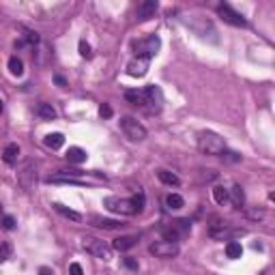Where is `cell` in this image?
<instances>
[{
    "instance_id": "1",
    "label": "cell",
    "mask_w": 275,
    "mask_h": 275,
    "mask_svg": "<svg viewBox=\"0 0 275 275\" xmlns=\"http://www.w3.org/2000/svg\"><path fill=\"white\" fill-rule=\"evenodd\" d=\"M104 207L108 211H112V213L116 215H135V213H140V211L144 209V194L140 191L138 196L133 198H116V196H108L104 198Z\"/></svg>"
},
{
    "instance_id": "2",
    "label": "cell",
    "mask_w": 275,
    "mask_h": 275,
    "mask_svg": "<svg viewBox=\"0 0 275 275\" xmlns=\"http://www.w3.org/2000/svg\"><path fill=\"white\" fill-rule=\"evenodd\" d=\"M198 151L202 155L217 157V155H222L226 151V142H224V138L215 131H200L198 133Z\"/></svg>"
},
{
    "instance_id": "3",
    "label": "cell",
    "mask_w": 275,
    "mask_h": 275,
    "mask_svg": "<svg viewBox=\"0 0 275 275\" xmlns=\"http://www.w3.org/2000/svg\"><path fill=\"white\" fill-rule=\"evenodd\" d=\"M82 247H84L90 256H95V258L104 260V262L112 258V247L104 243L101 239H95V236H84V239H82Z\"/></svg>"
},
{
    "instance_id": "4",
    "label": "cell",
    "mask_w": 275,
    "mask_h": 275,
    "mask_svg": "<svg viewBox=\"0 0 275 275\" xmlns=\"http://www.w3.org/2000/svg\"><path fill=\"white\" fill-rule=\"evenodd\" d=\"M17 183L24 191H30L37 183V163L32 159L22 161V166L17 168Z\"/></svg>"
},
{
    "instance_id": "5",
    "label": "cell",
    "mask_w": 275,
    "mask_h": 275,
    "mask_svg": "<svg viewBox=\"0 0 275 275\" xmlns=\"http://www.w3.org/2000/svg\"><path fill=\"white\" fill-rule=\"evenodd\" d=\"M121 129L131 142H142L146 138V127L133 116H123L121 118Z\"/></svg>"
},
{
    "instance_id": "6",
    "label": "cell",
    "mask_w": 275,
    "mask_h": 275,
    "mask_svg": "<svg viewBox=\"0 0 275 275\" xmlns=\"http://www.w3.org/2000/svg\"><path fill=\"white\" fill-rule=\"evenodd\" d=\"M159 48H161V39L157 35H151V37H146V39H140L133 43L135 56H144V58H153L155 54L159 52Z\"/></svg>"
},
{
    "instance_id": "7",
    "label": "cell",
    "mask_w": 275,
    "mask_h": 275,
    "mask_svg": "<svg viewBox=\"0 0 275 275\" xmlns=\"http://www.w3.org/2000/svg\"><path fill=\"white\" fill-rule=\"evenodd\" d=\"M217 15L222 17L226 24L234 26V28H247V20H245V17L239 11H234L232 7H228V5H219L217 7Z\"/></svg>"
},
{
    "instance_id": "8",
    "label": "cell",
    "mask_w": 275,
    "mask_h": 275,
    "mask_svg": "<svg viewBox=\"0 0 275 275\" xmlns=\"http://www.w3.org/2000/svg\"><path fill=\"white\" fill-rule=\"evenodd\" d=\"M149 252L153 256H157V258H163V260H168V258H174V256H179V243H172V241H157V243H153L149 247Z\"/></svg>"
},
{
    "instance_id": "9",
    "label": "cell",
    "mask_w": 275,
    "mask_h": 275,
    "mask_svg": "<svg viewBox=\"0 0 275 275\" xmlns=\"http://www.w3.org/2000/svg\"><path fill=\"white\" fill-rule=\"evenodd\" d=\"M219 226V230H217V228H211V230H209V234L211 236H213V239H217V241H232V239H236V236H243L245 234V230H243V228H230V226H228L226 222L224 224H217Z\"/></svg>"
},
{
    "instance_id": "10",
    "label": "cell",
    "mask_w": 275,
    "mask_h": 275,
    "mask_svg": "<svg viewBox=\"0 0 275 275\" xmlns=\"http://www.w3.org/2000/svg\"><path fill=\"white\" fill-rule=\"evenodd\" d=\"M149 65H151V58H144V56H133L129 62H127V73L131 78H144L149 73Z\"/></svg>"
},
{
    "instance_id": "11",
    "label": "cell",
    "mask_w": 275,
    "mask_h": 275,
    "mask_svg": "<svg viewBox=\"0 0 275 275\" xmlns=\"http://www.w3.org/2000/svg\"><path fill=\"white\" fill-rule=\"evenodd\" d=\"M144 95H146V108H151L153 112H159L161 104H163V95H161V88L159 86H146L144 88Z\"/></svg>"
},
{
    "instance_id": "12",
    "label": "cell",
    "mask_w": 275,
    "mask_h": 275,
    "mask_svg": "<svg viewBox=\"0 0 275 275\" xmlns=\"http://www.w3.org/2000/svg\"><path fill=\"white\" fill-rule=\"evenodd\" d=\"M157 7H159L157 0H144V3H140V7H138V20L140 22L151 20L155 11H157Z\"/></svg>"
},
{
    "instance_id": "13",
    "label": "cell",
    "mask_w": 275,
    "mask_h": 275,
    "mask_svg": "<svg viewBox=\"0 0 275 275\" xmlns=\"http://www.w3.org/2000/svg\"><path fill=\"white\" fill-rule=\"evenodd\" d=\"M189 232V222H185V219H179V222H174V226L170 228V230H166V236L168 241L177 243L181 234H187Z\"/></svg>"
},
{
    "instance_id": "14",
    "label": "cell",
    "mask_w": 275,
    "mask_h": 275,
    "mask_svg": "<svg viewBox=\"0 0 275 275\" xmlns=\"http://www.w3.org/2000/svg\"><path fill=\"white\" fill-rule=\"evenodd\" d=\"M90 222H93V226L101 228V230H121V228L125 226L121 222H116V219H106V217H99V215H93Z\"/></svg>"
},
{
    "instance_id": "15",
    "label": "cell",
    "mask_w": 275,
    "mask_h": 275,
    "mask_svg": "<svg viewBox=\"0 0 275 275\" xmlns=\"http://www.w3.org/2000/svg\"><path fill=\"white\" fill-rule=\"evenodd\" d=\"M17 159H20V146H17L15 142L7 144L5 151H3V161L7 163V166H15Z\"/></svg>"
},
{
    "instance_id": "16",
    "label": "cell",
    "mask_w": 275,
    "mask_h": 275,
    "mask_svg": "<svg viewBox=\"0 0 275 275\" xmlns=\"http://www.w3.org/2000/svg\"><path fill=\"white\" fill-rule=\"evenodd\" d=\"M228 200L232 202L234 209H243L245 204V191L241 185H232V189H228Z\"/></svg>"
},
{
    "instance_id": "17",
    "label": "cell",
    "mask_w": 275,
    "mask_h": 275,
    "mask_svg": "<svg viewBox=\"0 0 275 275\" xmlns=\"http://www.w3.org/2000/svg\"><path fill=\"white\" fill-rule=\"evenodd\" d=\"M138 243V236L135 234H125V236H118V239H114L112 247L118 252H127V250H131V247Z\"/></svg>"
},
{
    "instance_id": "18",
    "label": "cell",
    "mask_w": 275,
    "mask_h": 275,
    "mask_svg": "<svg viewBox=\"0 0 275 275\" xmlns=\"http://www.w3.org/2000/svg\"><path fill=\"white\" fill-rule=\"evenodd\" d=\"M65 157L69 159V163H84L88 159V155H86L84 149H80V146H71Z\"/></svg>"
},
{
    "instance_id": "19",
    "label": "cell",
    "mask_w": 275,
    "mask_h": 275,
    "mask_svg": "<svg viewBox=\"0 0 275 275\" xmlns=\"http://www.w3.org/2000/svg\"><path fill=\"white\" fill-rule=\"evenodd\" d=\"M157 179L163 183V185H170V187H179L181 185V179L170 170H157Z\"/></svg>"
},
{
    "instance_id": "20",
    "label": "cell",
    "mask_w": 275,
    "mask_h": 275,
    "mask_svg": "<svg viewBox=\"0 0 275 275\" xmlns=\"http://www.w3.org/2000/svg\"><path fill=\"white\" fill-rule=\"evenodd\" d=\"M43 144L48 146V149H52V151H58L62 144H65V135L62 133H48L43 138Z\"/></svg>"
},
{
    "instance_id": "21",
    "label": "cell",
    "mask_w": 275,
    "mask_h": 275,
    "mask_svg": "<svg viewBox=\"0 0 275 275\" xmlns=\"http://www.w3.org/2000/svg\"><path fill=\"white\" fill-rule=\"evenodd\" d=\"M125 99H127V101H129L131 106L146 108V95H144V90H127Z\"/></svg>"
},
{
    "instance_id": "22",
    "label": "cell",
    "mask_w": 275,
    "mask_h": 275,
    "mask_svg": "<svg viewBox=\"0 0 275 275\" xmlns=\"http://www.w3.org/2000/svg\"><path fill=\"white\" fill-rule=\"evenodd\" d=\"M35 112H37V116H41L43 121H54V118H56V110H54L52 104H39Z\"/></svg>"
},
{
    "instance_id": "23",
    "label": "cell",
    "mask_w": 275,
    "mask_h": 275,
    "mask_svg": "<svg viewBox=\"0 0 275 275\" xmlns=\"http://www.w3.org/2000/svg\"><path fill=\"white\" fill-rule=\"evenodd\" d=\"M226 256H228V258H232V260L241 258V256H243L241 243H239V241H228V243H226Z\"/></svg>"
},
{
    "instance_id": "24",
    "label": "cell",
    "mask_w": 275,
    "mask_h": 275,
    "mask_svg": "<svg viewBox=\"0 0 275 275\" xmlns=\"http://www.w3.org/2000/svg\"><path fill=\"white\" fill-rule=\"evenodd\" d=\"M54 209H56V211H58V213H60L62 217L71 219V222H80V219H82V215L78 213V211H73V209H67L65 204H60V202H56V204H54Z\"/></svg>"
},
{
    "instance_id": "25",
    "label": "cell",
    "mask_w": 275,
    "mask_h": 275,
    "mask_svg": "<svg viewBox=\"0 0 275 275\" xmlns=\"http://www.w3.org/2000/svg\"><path fill=\"white\" fill-rule=\"evenodd\" d=\"M166 207L170 211H179V209L185 207V200H183V196H179V194H168L166 196Z\"/></svg>"
},
{
    "instance_id": "26",
    "label": "cell",
    "mask_w": 275,
    "mask_h": 275,
    "mask_svg": "<svg viewBox=\"0 0 275 275\" xmlns=\"http://www.w3.org/2000/svg\"><path fill=\"white\" fill-rule=\"evenodd\" d=\"M9 71H11V76H15V78L24 76V62L17 56H11L9 58Z\"/></svg>"
},
{
    "instance_id": "27",
    "label": "cell",
    "mask_w": 275,
    "mask_h": 275,
    "mask_svg": "<svg viewBox=\"0 0 275 275\" xmlns=\"http://www.w3.org/2000/svg\"><path fill=\"white\" fill-rule=\"evenodd\" d=\"M213 200H215L217 204L228 202V189L222 187V185H215V187H213Z\"/></svg>"
},
{
    "instance_id": "28",
    "label": "cell",
    "mask_w": 275,
    "mask_h": 275,
    "mask_svg": "<svg viewBox=\"0 0 275 275\" xmlns=\"http://www.w3.org/2000/svg\"><path fill=\"white\" fill-rule=\"evenodd\" d=\"M11 254H13V247L9 245V243H0V262H5L11 258Z\"/></svg>"
},
{
    "instance_id": "29",
    "label": "cell",
    "mask_w": 275,
    "mask_h": 275,
    "mask_svg": "<svg viewBox=\"0 0 275 275\" xmlns=\"http://www.w3.org/2000/svg\"><path fill=\"white\" fill-rule=\"evenodd\" d=\"M80 56H82V58H90V56H93V52H90V45H88L84 39L80 41Z\"/></svg>"
},
{
    "instance_id": "30",
    "label": "cell",
    "mask_w": 275,
    "mask_h": 275,
    "mask_svg": "<svg viewBox=\"0 0 275 275\" xmlns=\"http://www.w3.org/2000/svg\"><path fill=\"white\" fill-rule=\"evenodd\" d=\"M0 226H3L5 230H13V228H15V217L5 215V217H3V222H0Z\"/></svg>"
},
{
    "instance_id": "31",
    "label": "cell",
    "mask_w": 275,
    "mask_h": 275,
    "mask_svg": "<svg viewBox=\"0 0 275 275\" xmlns=\"http://www.w3.org/2000/svg\"><path fill=\"white\" fill-rule=\"evenodd\" d=\"M99 114H101V118H112L114 110H112V106H108V104H101V108H99Z\"/></svg>"
},
{
    "instance_id": "32",
    "label": "cell",
    "mask_w": 275,
    "mask_h": 275,
    "mask_svg": "<svg viewBox=\"0 0 275 275\" xmlns=\"http://www.w3.org/2000/svg\"><path fill=\"white\" fill-rule=\"evenodd\" d=\"M69 275H84V269H82L80 262H71L69 264Z\"/></svg>"
},
{
    "instance_id": "33",
    "label": "cell",
    "mask_w": 275,
    "mask_h": 275,
    "mask_svg": "<svg viewBox=\"0 0 275 275\" xmlns=\"http://www.w3.org/2000/svg\"><path fill=\"white\" fill-rule=\"evenodd\" d=\"M222 157H224L226 161H241V155H239V153H232V151H224Z\"/></svg>"
},
{
    "instance_id": "34",
    "label": "cell",
    "mask_w": 275,
    "mask_h": 275,
    "mask_svg": "<svg viewBox=\"0 0 275 275\" xmlns=\"http://www.w3.org/2000/svg\"><path fill=\"white\" fill-rule=\"evenodd\" d=\"M125 267H129V269L138 271V262H135L133 258H125Z\"/></svg>"
},
{
    "instance_id": "35",
    "label": "cell",
    "mask_w": 275,
    "mask_h": 275,
    "mask_svg": "<svg viewBox=\"0 0 275 275\" xmlns=\"http://www.w3.org/2000/svg\"><path fill=\"white\" fill-rule=\"evenodd\" d=\"M54 82H56L58 86H65V84H67V82H65V78H62V76H54Z\"/></svg>"
},
{
    "instance_id": "36",
    "label": "cell",
    "mask_w": 275,
    "mask_h": 275,
    "mask_svg": "<svg viewBox=\"0 0 275 275\" xmlns=\"http://www.w3.org/2000/svg\"><path fill=\"white\" fill-rule=\"evenodd\" d=\"M39 275H54V271H52L50 267H41V269H39Z\"/></svg>"
},
{
    "instance_id": "37",
    "label": "cell",
    "mask_w": 275,
    "mask_h": 275,
    "mask_svg": "<svg viewBox=\"0 0 275 275\" xmlns=\"http://www.w3.org/2000/svg\"><path fill=\"white\" fill-rule=\"evenodd\" d=\"M250 215H252L254 219H256V217H264V213H262V211H252V213H250Z\"/></svg>"
},
{
    "instance_id": "38",
    "label": "cell",
    "mask_w": 275,
    "mask_h": 275,
    "mask_svg": "<svg viewBox=\"0 0 275 275\" xmlns=\"http://www.w3.org/2000/svg\"><path fill=\"white\" fill-rule=\"evenodd\" d=\"M0 112H3V101H0Z\"/></svg>"
},
{
    "instance_id": "39",
    "label": "cell",
    "mask_w": 275,
    "mask_h": 275,
    "mask_svg": "<svg viewBox=\"0 0 275 275\" xmlns=\"http://www.w3.org/2000/svg\"><path fill=\"white\" fill-rule=\"evenodd\" d=\"M0 211H3V204H0Z\"/></svg>"
}]
</instances>
